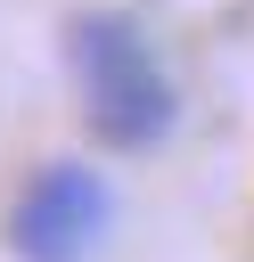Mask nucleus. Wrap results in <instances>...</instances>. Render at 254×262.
I'll list each match as a JSON object with an SVG mask.
<instances>
[{"mask_svg": "<svg viewBox=\"0 0 254 262\" xmlns=\"http://www.w3.org/2000/svg\"><path fill=\"white\" fill-rule=\"evenodd\" d=\"M115 221V188L90 164H41L8 213V254L16 262H90Z\"/></svg>", "mask_w": 254, "mask_h": 262, "instance_id": "2", "label": "nucleus"}, {"mask_svg": "<svg viewBox=\"0 0 254 262\" xmlns=\"http://www.w3.org/2000/svg\"><path fill=\"white\" fill-rule=\"evenodd\" d=\"M74 74H82V123L107 147H156L180 115L172 74L156 66L147 33L131 16H74Z\"/></svg>", "mask_w": 254, "mask_h": 262, "instance_id": "1", "label": "nucleus"}]
</instances>
